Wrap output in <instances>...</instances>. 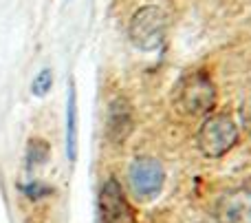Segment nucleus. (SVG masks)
Instances as JSON below:
<instances>
[{
    "label": "nucleus",
    "mask_w": 251,
    "mask_h": 223,
    "mask_svg": "<svg viewBox=\"0 0 251 223\" xmlns=\"http://www.w3.org/2000/svg\"><path fill=\"white\" fill-rule=\"evenodd\" d=\"M216 86H214L212 78L203 71L183 75L181 82L174 88V106L190 117L209 115L216 106Z\"/></svg>",
    "instance_id": "obj_1"
},
{
    "label": "nucleus",
    "mask_w": 251,
    "mask_h": 223,
    "mask_svg": "<svg viewBox=\"0 0 251 223\" xmlns=\"http://www.w3.org/2000/svg\"><path fill=\"white\" fill-rule=\"evenodd\" d=\"M196 141H199V150L205 157H209V159L223 157V155H227L240 141L238 122L229 113L207 115L199 128Z\"/></svg>",
    "instance_id": "obj_2"
},
{
    "label": "nucleus",
    "mask_w": 251,
    "mask_h": 223,
    "mask_svg": "<svg viewBox=\"0 0 251 223\" xmlns=\"http://www.w3.org/2000/svg\"><path fill=\"white\" fill-rule=\"evenodd\" d=\"M168 13L159 4H143L130 18L128 35L139 51H156L165 40Z\"/></svg>",
    "instance_id": "obj_3"
},
{
    "label": "nucleus",
    "mask_w": 251,
    "mask_h": 223,
    "mask_svg": "<svg viewBox=\"0 0 251 223\" xmlns=\"http://www.w3.org/2000/svg\"><path fill=\"white\" fill-rule=\"evenodd\" d=\"M128 184L139 201H152L161 195L165 184V168L154 157H137L130 164Z\"/></svg>",
    "instance_id": "obj_4"
},
{
    "label": "nucleus",
    "mask_w": 251,
    "mask_h": 223,
    "mask_svg": "<svg viewBox=\"0 0 251 223\" xmlns=\"http://www.w3.org/2000/svg\"><path fill=\"white\" fill-rule=\"evenodd\" d=\"M100 223H137L117 179H108L100 190Z\"/></svg>",
    "instance_id": "obj_5"
},
{
    "label": "nucleus",
    "mask_w": 251,
    "mask_h": 223,
    "mask_svg": "<svg viewBox=\"0 0 251 223\" xmlns=\"http://www.w3.org/2000/svg\"><path fill=\"white\" fill-rule=\"evenodd\" d=\"M216 223H251V188H234L221 195Z\"/></svg>",
    "instance_id": "obj_6"
},
{
    "label": "nucleus",
    "mask_w": 251,
    "mask_h": 223,
    "mask_svg": "<svg viewBox=\"0 0 251 223\" xmlns=\"http://www.w3.org/2000/svg\"><path fill=\"white\" fill-rule=\"evenodd\" d=\"M134 117H132V106L126 97H117L110 102L108 115H106V135L113 144H124L128 135L132 133Z\"/></svg>",
    "instance_id": "obj_7"
},
{
    "label": "nucleus",
    "mask_w": 251,
    "mask_h": 223,
    "mask_svg": "<svg viewBox=\"0 0 251 223\" xmlns=\"http://www.w3.org/2000/svg\"><path fill=\"white\" fill-rule=\"evenodd\" d=\"M77 104H75V86L69 84V102H66V153L69 159H75V135H77Z\"/></svg>",
    "instance_id": "obj_8"
},
{
    "label": "nucleus",
    "mask_w": 251,
    "mask_h": 223,
    "mask_svg": "<svg viewBox=\"0 0 251 223\" xmlns=\"http://www.w3.org/2000/svg\"><path fill=\"white\" fill-rule=\"evenodd\" d=\"M49 159V144L40 137H31L26 144V166L35 168Z\"/></svg>",
    "instance_id": "obj_9"
},
{
    "label": "nucleus",
    "mask_w": 251,
    "mask_h": 223,
    "mask_svg": "<svg viewBox=\"0 0 251 223\" xmlns=\"http://www.w3.org/2000/svg\"><path fill=\"white\" fill-rule=\"evenodd\" d=\"M51 84H53V73H51V69H44V71H40V73L35 75L33 84H31V91H33V95L44 97L49 91H51Z\"/></svg>",
    "instance_id": "obj_10"
},
{
    "label": "nucleus",
    "mask_w": 251,
    "mask_h": 223,
    "mask_svg": "<svg viewBox=\"0 0 251 223\" xmlns=\"http://www.w3.org/2000/svg\"><path fill=\"white\" fill-rule=\"evenodd\" d=\"M240 115H243V124H245V128H247V131L251 133V95L247 97V100H245Z\"/></svg>",
    "instance_id": "obj_11"
},
{
    "label": "nucleus",
    "mask_w": 251,
    "mask_h": 223,
    "mask_svg": "<svg viewBox=\"0 0 251 223\" xmlns=\"http://www.w3.org/2000/svg\"><path fill=\"white\" fill-rule=\"evenodd\" d=\"M25 193L29 195V197L38 199L40 195H44V193H47V188H44L42 184H38V181H33V184H29V186H26V188H25Z\"/></svg>",
    "instance_id": "obj_12"
}]
</instances>
